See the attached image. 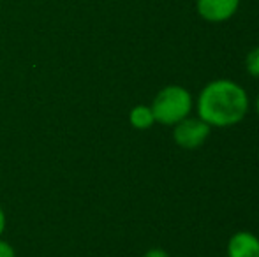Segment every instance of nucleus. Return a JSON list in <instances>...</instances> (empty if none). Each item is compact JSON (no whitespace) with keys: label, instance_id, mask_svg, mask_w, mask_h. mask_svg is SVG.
Wrapping results in <instances>:
<instances>
[{"label":"nucleus","instance_id":"8","mask_svg":"<svg viewBox=\"0 0 259 257\" xmlns=\"http://www.w3.org/2000/svg\"><path fill=\"white\" fill-rule=\"evenodd\" d=\"M0 257H16V252H14L13 245L4 241L2 238H0Z\"/></svg>","mask_w":259,"mask_h":257},{"label":"nucleus","instance_id":"10","mask_svg":"<svg viewBox=\"0 0 259 257\" xmlns=\"http://www.w3.org/2000/svg\"><path fill=\"white\" fill-rule=\"evenodd\" d=\"M6 224H7L6 212H4L2 206H0V238H2V233H4V231H6Z\"/></svg>","mask_w":259,"mask_h":257},{"label":"nucleus","instance_id":"4","mask_svg":"<svg viewBox=\"0 0 259 257\" xmlns=\"http://www.w3.org/2000/svg\"><path fill=\"white\" fill-rule=\"evenodd\" d=\"M240 7V0H196V11L208 23L231 20Z\"/></svg>","mask_w":259,"mask_h":257},{"label":"nucleus","instance_id":"11","mask_svg":"<svg viewBox=\"0 0 259 257\" xmlns=\"http://www.w3.org/2000/svg\"><path fill=\"white\" fill-rule=\"evenodd\" d=\"M252 106H254V111H256V115L259 117V93L256 95V99H254V104H252Z\"/></svg>","mask_w":259,"mask_h":257},{"label":"nucleus","instance_id":"3","mask_svg":"<svg viewBox=\"0 0 259 257\" xmlns=\"http://www.w3.org/2000/svg\"><path fill=\"white\" fill-rule=\"evenodd\" d=\"M173 141L178 148L182 150H198L208 141L211 134V127L201 120L196 115L184 118L182 122H178L177 125H173Z\"/></svg>","mask_w":259,"mask_h":257},{"label":"nucleus","instance_id":"7","mask_svg":"<svg viewBox=\"0 0 259 257\" xmlns=\"http://www.w3.org/2000/svg\"><path fill=\"white\" fill-rule=\"evenodd\" d=\"M245 71L254 79H259V46L252 48L245 57Z\"/></svg>","mask_w":259,"mask_h":257},{"label":"nucleus","instance_id":"9","mask_svg":"<svg viewBox=\"0 0 259 257\" xmlns=\"http://www.w3.org/2000/svg\"><path fill=\"white\" fill-rule=\"evenodd\" d=\"M143 257H171L169 254H167L164 248H159V247H155V248H150V250H147L143 254Z\"/></svg>","mask_w":259,"mask_h":257},{"label":"nucleus","instance_id":"1","mask_svg":"<svg viewBox=\"0 0 259 257\" xmlns=\"http://www.w3.org/2000/svg\"><path fill=\"white\" fill-rule=\"evenodd\" d=\"M250 97L240 83L228 78L213 79L194 99L196 117L211 129H229L242 124L250 111Z\"/></svg>","mask_w":259,"mask_h":257},{"label":"nucleus","instance_id":"6","mask_svg":"<svg viewBox=\"0 0 259 257\" xmlns=\"http://www.w3.org/2000/svg\"><path fill=\"white\" fill-rule=\"evenodd\" d=\"M129 122H131V125L138 130L150 129L152 125H155V118H154V113H152V108L147 106V104H138V106H134L129 113Z\"/></svg>","mask_w":259,"mask_h":257},{"label":"nucleus","instance_id":"5","mask_svg":"<svg viewBox=\"0 0 259 257\" xmlns=\"http://www.w3.org/2000/svg\"><path fill=\"white\" fill-rule=\"evenodd\" d=\"M226 257H259V236L252 231H236L229 236Z\"/></svg>","mask_w":259,"mask_h":257},{"label":"nucleus","instance_id":"2","mask_svg":"<svg viewBox=\"0 0 259 257\" xmlns=\"http://www.w3.org/2000/svg\"><path fill=\"white\" fill-rule=\"evenodd\" d=\"M150 108L155 124L173 127L194 113V97L185 86L167 85L157 92Z\"/></svg>","mask_w":259,"mask_h":257}]
</instances>
